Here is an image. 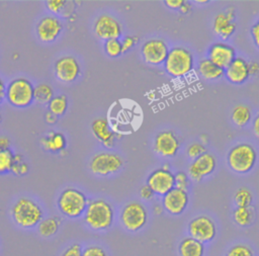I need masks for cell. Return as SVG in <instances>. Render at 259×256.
I'll return each mask as SVG.
<instances>
[{"label":"cell","mask_w":259,"mask_h":256,"mask_svg":"<svg viewBox=\"0 0 259 256\" xmlns=\"http://www.w3.org/2000/svg\"><path fill=\"white\" fill-rule=\"evenodd\" d=\"M84 223L93 231L102 232L108 230L114 221L112 205L103 198L91 199L83 215Z\"/></svg>","instance_id":"6da1fadb"},{"label":"cell","mask_w":259,"mask_h":256,"mask_svg":"<svg viewBox=\"0 0 259 256\" xmlns=\"http://www.w3.org/2000/svg\"><path fill=\"white\" fill-rule=\"evenodd\" d=\"M11 216L14 223L22 229L37 227L44 219L41 206L30 197H19L11 207Z\"/></svg>","instance_id":"7a4b0ae2"},{"label":"cell","mask_w":259,"mask_h":256,"mask_svg":"<svg viewBox=\"0 0 259 256\" xmlns=\"http://www.w3.org/2000/svg\"><path fill=\"white\" fill-rule=\"evenodd\" d=\"M88 197L80 189L67 187L59 195L57 205L67 218L77 219L84 215L88 205Z\"/></svg>","instance_id":"3957f363"},{"label":"cell","mask_w":259,"mask_h":256,"mask_svg":"<svg viewBox=\"0 0 259 256\" xmlns=\"http://www.w3.org/2000/svg\"><path fill=\"white\" fill-rule=\"evenodd\" d=\"M163 65L168 75L181 78L193 70V56L190 51L183 47H174L169 50Z\"/></svg>","instance_id":"277c9868"},{"label":"cell","mask_w":259,"mask_h":256,"mask_svg":"<svg viewBox=\"0 0 259 256\" xmlns=\"http://www.w3.org/2000/svg\"><path fill=\"white\" fill-rule=\"evenodd\" d=\"M228 164L230 168L239 174H245L253 169L257 161V153L253 146L241 143L234 146L228 153Z\"/></svg>","instance_id":"5b68a950"},{"label":"cell","mask_w":259,"mask_h":256,"mask_svg":"<svg viewBox=\"0 0 259 256\" xmlns=\"http://www.w3.org/2000/svg\"><path fill=\"white\" fill-rule=\"evenodd\" d=\"M32 83L24 77L13 79L5 90L6 100L15 107H26L33 101Z\"/></svg>","instance_id":"8992f818"},{"label":"cell","mask_w":259,"mask_h":256,"mask_svg":"<svg viewBox=\"0 0 259 256\" xmlns=\"http://www.w3.org/2000/svg\"><path fill=\"white\" fill-rule=\"evenodd\" d=\"M120 223L128 232L142 230L148 221V211L145 205L139 201L127 202L120 211Z\"/></svg>","instance_id":"52a82bcc"},{"label":"cell","mask_w":259,"mask_h":256,"mask_svg":"<svg viewBox=\"0 0 259 256\" xmlns=\"http://www.w3.org/2000/svg\"><path fill=\"white\" fill-rule=\"evenodd\" d=\"M122 159L119 155L109 152H101L94 155L90 162L89 168L92 173L99 176H107L118 172L122 167Z\"/></svg>","instance_id":"ba28073f"},{"label":"cell","mask_w":259,"mask_h":256,"mask_svg":"<svg viewBox=\"0 0 259 256\" xmlns=\"http://www.w3.org/2000/svg\"><path fill=\"white\" fill-rule=\"evenodd\" d=\"M189 237L201 242L209 243L217 236L215 223L208 216L201 215L193 218L187 226Z\"/></svg>","instance_id":"9c48e42d"},{"label":"cell","mask_w":259,"mask_h":256,"mask_svg":"<svg viewBox=\"0 0 259 256\" xmlns=\"http://www.w3.org/2000/svg\"><path fill=\"white\" fill-rule=\"evenodd\" d=\"M169 48L167 42L162 38H151L146 40L142 48L141 53L144 61L147 64L158 66L164 64Z\"/></svg>","instance_id":"30bf717a"},{"label":"cell","mask_w":259,"mask_h":256,"mask_svg":"<svg viewBox=\"0 0 259 256\" xmlns=\"http://www.w3.org/2000/svg\"><path fill=\"white\" fill-rule=\"evenodd\" d=\"M147 185L154 191L155 194L164 196L175 187L174 174L164 168L154 170L147 179Z\"/></svg>","instance_id":"8fae6325"},{"label":"cell","mask_w":259,"mask_h":256,"mask_svg":"<svg viewBox=\"0 0 259 256\" xmlns=\"http://www.w3.org/2000/svg\"><path fill=\"white\" fill-rule=\"evenodd\" d=\"M95 34L104 40L119 38L122 29L121 25L116 18L108 14H102L98 16L93 26Z\"/></svg>","instance_id":"7c38bea8"},{"label":"cell","mask_w":259,"mask_h":256,"mask_svg":"<svg viewBox=\"0 0 259 256\" xmlns=\"http://www.w3.org/2000/svg\"><path fill=\"white\" fill-rule=\"evenodd\" d=\"M189 195L187 190L174 187L162 198L163 207L172 216L181 215L187 207Z\"/></svg>","instance_id":"4fadbf2b"},{"label":"cell","mask_w":259,"mask_h":256,"mask_svg":"<svg viewBox=\"0 0 259 256\" xmlns=\"http://www.w3.org/2000/svg\"><path fill=\"white\" fill-rule=\"evenodd\" d=\"M217 167V160L213 155L205 152L194 159L188 167V176L194 181H201L204 177L210 175Z\"/></svg>","instance_id":"5bb4252c"},{"label":"cell","mask_w":259,"mask_h":256,"mask_svg":"<svg viewBox=\"0 0 259 256\" xmlns=\"http://www.w3.org/2000/svg\"><path fill=\"white\" fill-rule=\"evenodd\" d=\"M180 147L179 140L177 136L172 131L160 132L154 142L155 152L164 158L174 157Z\"/></svg>","instance_id":"9a60e30c"},{"label":"cell","mask_w":259,"mask_h":256,"mask_svg":"<svg viewBox=\"0 0 259 256\" xmlns=\"http://www.w3.org/2000/svg\"><path fill=\"white\" fill-rule=\"evenodd\" d=\"M81 73L78 61L72 56H65L57 60L55 63V74L57 78L66 83L75 81Z\"/></svg>","instance_id":"2e32d148"},{"label":"cell","mask_w":259,"mask_h":256,"mask_svg":"<svg viewBox=\"0 0 259 256\" xmlns=\"http://www.w3.org/2000/svg\"><path fill=\"white\" fill-rule=\"evenodd\" d=\"M235 58V49L226 42L212 44L207 51V59L224 70L233 62Z\"/></svg>","instance_id":"e0dca14e"},{"label":"cell","mask_w":259,"mask_h":256,"mask_svg":"<svg viewBox=\"0 0 259 256\" xmlns=\"http://www.w3.org/2000/svg\"><path fill=\"white\" fill-rule=\"evenodd\" d=\"M63 24L58 17L45 16L36 25V33L38 38L44 42L54 41L62 32Z\"/></svg>","instance_id":"ac0fdd59"},{"label":"cell","mask_w":259,"mask_h":256,"mask_svg":"<svg viewBox=\"0 0 259 256\" xmlns=\"http://www.w3.org/2000/svg\"><path fill=\"white\" fill-rule=\"evenodd\" d=\"M235 9L229 8L226 12L219 13L213 19V31L224 40H227L236 30Z\"/></svg>","instance_id":"d6986e66"},{"label":"cell","mask_w":259,"mask_h":256,"mask_svg":"<svg viewBox=\"0 0 259 256\" xmlns=\"http://www.w3.org/2000/svg\"><path fill=\"white\" fill-rule=\"evenodd\" d=\"M229 82L235 85L243 84L250 77L248 62L240 57H236L233 62L225 69L224 75Z\"/></svg>","instance_id":"ffe728a7"},{"label":"cell","mask_w":259,"mask_h":256,"mask_svg":"<svg viewBox=\"0 0 259 256\" xmlns=\"http://www.w3.org/2000/svg\"><path fill=\"white\" fill-rule=\"evenodd\" d=\"M91 130L94 137L107 148H111L114 144L115 134L111 131L108 121L105 118H96L91 123Z\"/></svg>","instance_id":"44dd1931"},{"label":"cell","mask_w":259,"mask_h":256,"mask_svg":"<svg viewBox=\"0 0 259 256\" xmlns=\"http://www.w3.org/2000/svg\"><path fill=\"white\" fill-rule=\"evenodd\" d=\"M178 252L180 256H203L204 244L188 236L179 243Z\"/></svg>","instance_id":"7402d4cb"},{"label":"cell","mask_w":259,"mask_h":256,"mask_svg":"<svg viewBox=\"0 0 259 256\" xmlns=\"http://www.w3.org/2000/svg\"><path fill=\"white\" fill-rule=\"evenodd\" d=\"M197 72L206 80H218L225 75V70L207 58L201 59L197 65Z\"/></svg>","instance_id":"603a6c76"},{"label":"cell","mask_w":259,"mask_h":256,"mask_svg":"<svg viewBox=\"0 0 259 256\" xmlns=\"http://www.w3.org/2000/svg\"><path fill=\"white\" fill-rule=\"evenodd\" d=\"M40 145L45 150L56 153L62 152L66 148L67 141L62 133L52 132L40 140Z\"/></svg>","instance_id":"cb8c5ba5"},{"label":"cell","mask_w":259,"mask_h":256,"mask_svg":"<svg viewBox=\"0 0 259 256\" xmlns=\"http://www.w3.org/2000/svg\"><path fill=\"white\" fill-rule=\"evenodd\" d=\"M61 219L59 217H50L42 219L37 225V232L44 238H50L57 234L61 226Z\"/></svg>","instance_id":"d4e9b609"},{"label":"cell","mask_w":259,"mask_h":256,"mask_svg":"<svg viewBox=\"0 0 259 256\" xmlns=\"http://www.w3.org/2000/svg\"><path fill=\"white\" fill-rule=\"evenodd\" d=\"M233 218L237 225L241 227H248L252 225L255 219V211L251 206H247V207L237 206L236 209L234 210Z\"/></svg>","instance_id":"484cf974"},{"label":"cell","mask_w":259,"mask_h":256,"mask_svg":"<svg viewBox=\"0 0 259 256\" xmlns=\"http://www.w3.org/2000/svg\"><path fill=\"white\" fill-rule=\"evenodd\" d=\"M251 116L252 114H251L250 108L243 104H239L235 106L231 114L232 121L238 126L246 125L250 121Z\"/></svg>","instance_id":"4316f807"},{"label":"cell","mask_w":259,"mask_h":256,"mask_svg":"<svg viewBox=\"0 0 259 256\" xmlns=\"http://www.w3.org/2000/svg\"><path fill=\"white\" fill-rule=\"evenodd\" d=\"M54 97L53 88L46 83H40L34 86L33 89V100L38 103H49Z\"/></svg>","instance_id":"83f0119b"},{"label":"cell","mask_w":259,"mask_h":256,"mask_svg":"<svg viewBox=\"0 0 259 256\" xmlns=\"http://www.w3.org/2000/svg\"><path fill=\"white\" fill-rule=\"evenodd\" d=\"M68 107V98L64 94L54 96L49 102V110L53 114L59 116L63 115Z\"/></svg>","instance_id":"f1b7e54d"},{"label":"cell","mask_w":259,"mask_h":256,"mask_svg":"<svg viewBox=\"0 0 259 256\" xmlns=\"http://www.w3.org/2000/svg\"><path fill=\"white\" fill-rule=\"evenodd\" d=\"M234 200H235L237 206H239V207L251 206V203L253 200V195L248 188L241 187L236 191V193L234 195Z\"/></svg>","instance_id":"f546056e"},{"label":"cell","mask_w":259,"mask_h":256,"mask_svg":"<svg viewBox=\"0 0 259 256\" xmlns=\"http://www.w3.org/2000/svg\"><path fill=\"white\" fill-rule=\"evenodd\" d=\"M14 154L10 149L0 150V174H4L11 171L13 166Z\"/></svg>","instance_id":"4dcf8cb0"},{"label":"cell","mask_w":259,"mask_h":256,"mask_svg":"<svg viewBox=\"0 0 259 256\" xmlns=\"http://www.w3.org/2000/svg\"><path fill=\"white\" fill-rule=\"evenodd\" d=\"M104 51L110 58H117L122 54V46L119 38H113L105 40Z\"/></svg>","instance_id":"1f68e13d"},{"label":"cell","mask_w":259,"mask_h":256,"mask_svg":"<svg viewBox=\"0 0 259 256\" xmlns=\"http://www.w3.org/2000/svg\"><path fill=\"white\" fill-rule=\"evenodd\" d=\"M226 256H254V252L248 245L237 244L228 250Z\"/></svg>","instance_id":"d6a6232c"},{"label":"cell","mask_w":259,"mask_h":256,"mask_svg":"<svg viewBox=\"0 0 259 256\" xmlns=\"http://www.w3.org/2000/svg\"><path fill=\"white\" fill-rule=\"evenodd\" d=\"M205 152H206V150H205L204 145L201 144V143H199V142H198V143H192V144H190V145L187 147V149H186L187 156H188L190 159H192V160L198 158L199 156H201V155L204 154Z\"/></svg>","instance_id":"836d02e7"},{"label":"cell","mask_w":259,"mask_h":256,"mask_svg":"<svg viewBox=\"0 0 259 256\" xmlns=\"http://www.w3.org/2000/svg\"><path fill=\"white\" fill-rule=\"evenodd\" d=\"M82 256H107V253L99 245H89L83 248Z\"/></svg>","instance_id":"e575fe53"},{"label":"cell","mask_w":259,"mask_h":256,"mask_svg":"<svg viewBox=\"0 0 259 256\" xmlns=\"http://www.w3.org/2000/svg\"><path fill=\"white\" fill-rule=\"evenodd\" d=\"M175 178V187L187 190L189 186V180H188V175L185 172L179 171L174 174Z\"/></svg>","instance_id":"d590c367"},{"label":"cell","mask_w":259,"mask_h":256,"mask_svg":"<svg viewBox=\"0 0 259 256\" xmlns=\"http://www.w3.org/2000/svg\"><path fill=\"white\" fill-rule=\"evenodd\" d=\"M83 247L78 243H73L68 246L61 256H82Z\"/></svg>","instance_id":"8d00e7d4"},{"label":"cell","mask_w":259,"mask_h":256,"mask_svg":"<svg viewBox=\"0 0 259 256\" xmlns=\"http://www.w3.org/2000/svg\"><path fill=\"white\" fill-rule=\"evenodd\" d=\"M138 40H139V38L136 35H126V36H124L120 40L121 46H122V53L128 52L132 48H134L137 45Z\"/></svg>","instance_id":"74e56055"},{"label":"cell","mask_w":259,"mask_h":256,"mask_svg":"<svg viewBox=\"0 0 259 256\" xmlns=\"http://www.w3.org/2000/svg\"><path fill=\"white\" fill-rule=\"evenodd\" d=\"M46 3L48 9L53 13H60L66 5L65 0H49Z\"/></svg>","instance_id":"f35d334b"},{"label":"cell","mask_w":259,"mask_h":256,"mask_svg":"<svg viewBox=\"0 0 259 256\" xmlns=\"http://www.w3.org/2000/svg\"><path fill=\"white\" fill-rule=\"evenodd\" d=\"M10 172H12L14 175H17V176L25 175L28 172V165L23 161L20 163H13V166Z\"/></svg>","instance_id":"ab89813d"},{"label":"cell","mask_w":259,"mask_h":256,"mask_svg":"<svg viewBox=\"0 0 259 256\" xmlns=\"http://www.w3.org/2000/svg\"><path fill=\"white\" fill-rule=\"evenodd\" d=\"M251 35L255 46L259 49V19L251 27Z\"/></svg>","instance_id":"60d3db41"},{"label":"cell","mask_w":259,"mask_h":256,"mask_svg":"<svg viewBox=\"0 0 259 256\" xmlns=\"http://www.w3.org/2000/svg\"><path fill=\"white\" fill-rule=\"evenodd\" d=\"M140 195H141L142 198H144V199H146V200H150V199H152V198L154 197L155 193H154V191L146 184V185H144V186L140 189Z\"/></svg>","instance_id":"b9f144b4"},{"label":"cell","mask_w":259,"mask_h":256,"mask_svg":"<svg viewBox=\"0 0 259 256\" xmlns=\"http://www.w3.org/2000/svg\"><path fill=\"white\" fill-rule=\"evenodd\" d=\"M164 3L166 4L167 7L171 9H179L183 5L184 0H167L164 1Z\"/></svg>","instance_id":"7bdbcfd3"},{"label":"cell","mask_w":259,"mask_h":256,"mask_svg":"<svg viewBox=\"0 0 259 256\" xmlns=\"http://www.w3.org/2000/svg\"><path fill=\"white\" fill-rule=\"evenodd\" d=\"M249 74L250 76H256L259 73V63L258 62H248Z\"/></svg>","instance_id":"ee69618b"},{"label":"cell","mask_w":259,"mask_h":256,"mask_svg":"<svg viewBox=\"0 0 259 256\" xmlns=\"http://www.w3.org/2000/svg\"><path fill=\"white\" fill-rule=\"evenodd\" d=\"M10 147V140L6 137L0 138V150H7Z\"/></svg>","instance_id":"f6af8a7d"},{"label":"cell","mask_w":259,"mask_h":256,"mask_svg":"<svg viewBox=\"0 0 259 256\" xmlns=\"http://www.w3.org/2000/svg\"><path fill=\"white\" fill-rule=\"evenodd\" d=\"M191 8H192L191 4H190L189 2L184 1L183 5L179 8V11H180V13H182V14H187V13H189V12L191 11Z\"/></svg>","instance_id":"bcb514c9"},{"label":"cell","mask_w":259,"mask_h":256,"mask_svg":"<svg viewBox=\"0 0 259 256\" xmlns=\"http://www.w3.org/2000/svg\"><path fill=\"white\" fill-rule=\"evenodd\" d=\"M5 90H6V85L4 84L3 80L0 78V103L5 98Z\"/></svg>","instance_id":"7dc6e473"},{"label":"cell","mask_w":259,"mask_h":256,"mask_svg":"<svg viewBox=\"0 0 259 256\" xmlns=\"http://www.w3.org/2000/svg\"><path fill=\"white\" fill-rule=\"evenodd\" d=\"M57 119H58V116L55 115V114H53L52 112H48V113L46 114V120H47V122H49V123H55V122L57 121Z\"/></svg>","instance_id":"c3c4849f"},{"label":"cell","mask_w":259,"mask_h":256,"mask_svg":"<svg viewBox=\"0 0 259 256\" xmlns=\"http://www.w3.org/2000/svg\"><path fill=\"white\" fill-rule=\"evenodd\" d=\"M253 130H254V133L257 137H259V114L255 117L254 121H253Z\"/></svg>","instance_id":"681fc988"},{"label":"cell","mask_w":259,"mask_h":256,"mask_svg":"<svg viewBox=\"0 0 259 256\" xmlns=\"http://www.w3.org/2000/svg\"><path fill=\"white\" fill-rule=\"evenodd\" d=\"M22 159H23V156L21 154H16L13 157L14 163H20V162H22Z\"/></svg>","instance_id":"f907efd6"},{"label":"cell","mask_w":259,"mask_h":256,"mask_svg":"<svg viewBox=\"0 0 259 256\" xmlns=\"http://www.w3.org/2000/svg\"><path fill=\"white\" fill-rule=\"evenodd\" d=\"M200 142H201V144L202 143H207V137L204 134L200 136Z\"/></svg>","instance_id":"816d5d0a"},{"label":"cell","mask_w":259,"mask_h":256,"mask_svg":"<svg viewBox=\"0 0 259 256\" xmlns=\"http://www.w3.org/2000/svg\"><path fill=\"white\" fill-rule=\"evenodd\" d=\"M1 120H2V116H1V112H0V122H1Z\"/></svg>","instance_id":"f5cc1de1"}]
</instances>
